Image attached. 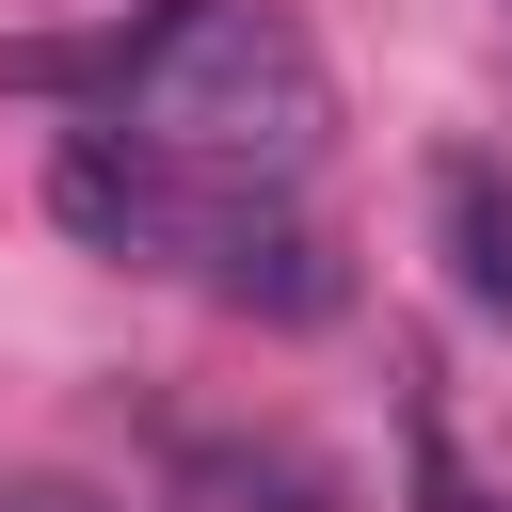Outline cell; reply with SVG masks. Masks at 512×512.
<instances>
[{"mask_svg":"<svg viewBox=\"0 0 512 512\" xmlns=\"http://www.w3.org/2000/svg\"><path fill=\"white\" fill-rule=\"evenodd\" d=\"M192 272H208L240 320H336V304H352L336 240H320V224H288L272 192H224V208H208V240H192Z\"/></svg>","mask_w":512,"mask_h":512,"instance_id":"cell-3","label":"cell"},{"mask_svg":"<svg viewBox=\"0 0 512 512\" xmlns=\"http://www.w3.org/2000/svg\"><path fill=\"white\" fill-rule=\"evenodd\" d=\"M400 464H416V512H512L480 464H464V432H448V400H400Z\"/></svg>","mask_w":512,"mask_h":512,"instance_id":"cell-5","label":"cell"},{"mask_svg":"<svg viewBox=\"0 0 512 512\" xmlns=\"http://www.w3.org/2000/svg\"><path fill=\"white\" fill-rule=\"evenodd\" d=\"M208 208H224L208 176H176V160H144V144H112V128H64V144H48V224L96 240V256H192Z\"/></svg>","mask_w":512,"mask_h":512,"instance_id":"cell-2","label":"cell"},{"mask_svg":"<svg viewBox=\"0 0 512 512\" xmlns=\"http://www.w3.org/2000/svg\"><path fill=\"white\" fill-rule=\"evenodd\" d=\"M432 256H448V288L480 320H512V160L496 144H448L432 160Z\"/></svg>","mask_w":512,"mask_h":512,"instance_id":"cell-4","label":"cell"},{"mask_svg":"<svg viewBox=\"0 0 512 512\" xmlns=\"http://www.w3.org/2000/svg\"><path fill=\"white\" fill-rule=\"evenodd\" d=\"M496 32H512V0H496Z\"/></svg>","mask_w":512,"mask_h":512,"instance_id":"cell-7","label":"cell"},{"mask_svg":"<svg viewBox=\"0 0 512 512\" xmlns=\"http://www.w3.org/2000/svg\"><path fill=\"white\" fill-rule=\"evenodd\" d=\"M16 80L80 96L112 144H144V160H176L208 192H288L336 144V80H320V48H304L288 0H144V16L80 32V48L32 32Z\"/></svg>","mask_w":512,"mask_h":512,"instance_id":"cell-1","label":"cell"},{"mask_svg":"<svg viewBox=\"0 0 512 512\" xmlns=\"http://www.w3.org/2000/svg\"><path fill=\"white\" fill-rule=\"evenodd\" d=\"M0 512H112V496H80V480H0Z\"/></svg>","mask_w":512,"mask_h":512,"instance_id":"cell-6","label":"cell"}]
</instances>
